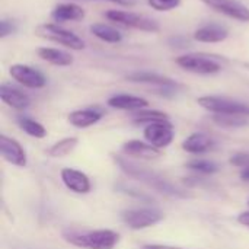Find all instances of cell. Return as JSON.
Wrapping results in <instances>:
<instances>
[{
  "label": "cell",
  "instance_id": "obj_29",
  "mask_svg": "<svg viewBox=\"0 0 249 249\" xmlns=\"http://www.w3.org/2000/svg\"><path fill=\"white\" fill-rule=\"evenodd\" d=\"M231 163L235 165V166H239V168H249V155L248 153H236L232 156L231 159Z\"/></svg>",
  "mask_w": 249,
  "mask_h": 249
},
{
  "label": "cell",
  "instance_id": "obj_35",
  "mask_svg": "<svg viewBox=\"0 0 249 249\" xmlns=\"http://www.w3.org/2000/svg\"><path fill=\"white\" fill-rule=\"evenodd\" d=\"M144 249H149V248H144Z\"/></svg>",
  "mask_w": 249,
  "mask_h": 249
},
{
  "label": "cell",
  "instance_id": "obj_33",
  "mask_svg": "<svg viewBox=\"0 0 249 249\" xmlns=\"http://www.w3.org/2000/svg\"><path fill=\"white\" fill-rule=\"evenodd\" d=\"M241 178H242L244 181H249V168H244V169H242Z\"/></svg>",
  "mask_w": 249,
  "mask_h": 249
},
{
  "label": "cell",
  "instance_id": "obj_3",
  "mask_svg": "<svg viewBox=\"0 0 249 249\" xmlns=\"http://www.w3.org/2000/svg\"><path fill=\"white\" fill-rule=\"evenodd\" d=\"M35 35L39 36V38H44V39H48V41H53V42H57V44H61L70 50H76V51H80L85 48V41L77 36L74 32L69 31V29H64L55 23H42L39 26L35 28Z\"/></svg>",
  "mask_w": 249,
  "mask_h": 249
},
{
  "label": "cell",
  "instance_id": "obj_32",
  "mask_svg": "<svg viewBox=\"0 0 249 249\" xmlns=\"http://www.w3.org/2000/svg\"><path fill=\"white\" fill-rule=\"evenodd\" d=\"M238 222L244 226H248L249 228V212H245V213H241L238 216Z\"/></svg>",
  "mask_w": 249,
  "mask_h": 249
},
{
  "label": "cell",
  "instance_id": "obj_7",
  "mask_svg": "<svg viewBox=\"0 0 249 249\" xmlns=\"http://www.w3.org/2000/svg\"><path fill=\"white\" fill-rule=\"evenodd\" d=\"M121 217L130 229L140 231L159 223L163 219V214L155 209H134L125 210Z\"/></svg>",
  "mask_w": 249,
  "mask_h": 249
},
{
  "label": "cell",
  "instance_id": "obj_21",
  "mask_svg": "<svg viewBox=\"0 0 249 249\" xmlns=\"http://www.w3.org/2000/svg\"><path fill=\"white\" fill-rule=\"evenodd\" d=\"M127 80L130 82H137V83H150V85H156L160 88H169V86H177V83L162 74L158 73H150V71H136L127 76Z\"/></svg>",
  "mask_w": 249,
  "mask_h": 249
},
{
  "label": "cell",
  "instance_id": "obj_19",
  "mask_svg": "<svg viewBox=\"0 0 249 249\" xmlns=\"http://www.w3.org/2000/svg\"><path fill=\"white\" fill-rule=\"evenodd\" d=\"M213 147V140L204 133H194L182 142V149L193 155H201Z\"/></svg>",
  "mask_w": 249,
  "mask_h": 249
},
{
  "label": "cell",
  "instance_id": "obj_4",
  "mask_svg": "<svg viewBox=\"0 0 249 249\" xmlns=\"http://www.w3.org/2000/svg\"><path fill=\"white\" fill-rule=\"evenodd\" d=\"M198 105L216 115H249V105L220 96H201Z\"/></svg>",
  "mask_w": 249,
  "mask_h": 249
},
{
  "label": "cell",
  "instance_id": "obj_23",
  "mask_svg": "<svg viewBox=\"0 0 249 249\" xmlns=\"http://www.w3.org/2000/svg\"><path fill=\"white\" fill-rule=\"evenodd\" d=\"M18 124L19 127L31 137H35V139H42L47 136V130L42 124H39L38 121L32 120V118H28V117H20L18 118Z\"/></svg>",
  "mask_w": 249,
  "mask_h": 249
},
{
  "label": "cell",
  "instance_id": "obj_5",
  "mask_svg": "<svg viewBox=\"0 0 249 249\" xmlns=\"http://www.w3.org/2000/svg\"><path fill=\"white\" fill-rule=\"evenodd\" d=\"M175 63L181 69L196 74H214L222 70V66L216 58L204 54H184L178 57Z\"/></svg>",
  "mask_w": 249,
  "mask_h": 249
},
{
  "label": "cell",
  "instance_id": "obj_25",
  "mask_svg": "<svg viewBox=\"0 0 249 249\" xmlns=\"http://www.w3.org/2000/svg\"><path fill=\"white\" fill-rule=\"evenodd\" d=\"M133 121L136 124H153V123H162V121H169L168 114L160 112V111H150V109H140L137 114H134Z\"/></svg>",
  "mask_w": 249,
  "mask_h": 249
},
{
  "label": "cell",
  "instance_id": "obj_22",
  "mask_svg": "<svg viewBox=\"0 0 249 249\" xmlns=\"http://www.w3.org/2000/svg\"><path fill=\"white\" fill-rule=\"evenodd\" d=\"M89 29H90V32H92L96 38H99V39H102V41H105V42L115 44V42H120V41L123 39L121 32H120L118 29L112 28L111 25L93 23V25H90Z\"/></svg>",
  "mask_w": 249,
  "mask_h": 249
},
{
  "label": "cell",
  "instance_id": "obj_2",
  "mask_svg": "<svg viewBox=\"0 0 249 249\" xmlns=\"http://www.w3.org/2000/svg\"><path fill=\"white\" fill-rule=\"evenodd\" d=\"M66 241L74 247L85 249H114L120 241V235L114 231H92L85 233H70Z\"/></svg>",
  "mask_w": 249,
  "mask_h": 249
},
{
  "label": "cell",
  "instance_id": "obj_14",
  "mask_svg": "<svg viewBox=\"0 0 249 249\" xmlns=\"http://www.w3.org/2000/svg\"><path fill=\"white\" fill-rule=\"evenodd\" d=\"M123 152L127 156H134L140 159H156L160 156V149L152 146L150 143H144L140 140H130L123 144Z\"/></svg>",
  "mask_w": 249,
  "mask_h": 249
},
{
  "label": "cell",
  "instance_id": "obj_8",
  "mask_svg": "<svg viewBox=\"0 0 249 249\" xmlns=\"http://www.w3.org/2000/svg\"><path fill=\"white\" fill-rule=\"evenodd\" d=\"M9 74L12 76V79H15L18 83L31 88V89H41L47 85V79L45 76L26 64H13L9 67Z\"/></svg>",
  "mask_w": 249,
  "mask_h": 249
},
{
  "label": "cell",
  "instance_id": "obj_31",
  "mask_svg": "<svg viewBox=\"0 0 249 249\" xmlns=\"http://www.w3.org/2000/svg\"><path fill=\"white\" fill-rule=\"evenodd\" d=\"M169 44L174 45V47H178V48H184V47L190 45V41L185 36H172L169 39Z\"/></svg>",
  "mask_w": 249,
  "mask_h": 249
},
{
  "label": "cell",
  "instance_id": "obj_27",
  "mask_svg": "<svg viewBox=\"0 0 249 249\" xmlns=\"http://www.w3.org/2000/svg\"><path fill=\"white\" fill-rule=\"evenodd\" d=\"M190 169H194L197 172L201 174H214L219 171V165L212 162V160H206V159H194L191 162H188L187 165Z\"/></svg>",
  "mask_w": 249,
  "mask_h": 249
},
{
  "label": "cell",
  "instance_id": "obj_28",
  "mask_svg": "<svg viewBox=\"0 0 249 249\" xmlns=\"http://www.w3.org/2000/svg\"><path fill=\"white\" fill-rule=\"evenodd\" d=\"M149 6L159 12H168L181 4V0H147Z\"/></svg>",
  "mask_w": 249,
  "mask_h": 249
},
{
  "label": "cell",
  "instance_id": "obj_9",
  "mask_svg": "<svg viewBox=\"0 0 249 249\" xmlns=\"http://www.w3.org/2000/svg\"><path fill=\"white\" fill-rule=\"evenodd\" d=\"M174 137H175V133L169 121L153 123L144 128V139L158 149L168 147L172 143Z\"/></svg>",
  "mask_w": 249,
  "mask_h": 249
},
{
  "label": "cell",
  "instance_id": "obj_34",
  "mask_svg": "<svg viewBox=\"0 0 249 249\" xmlns=\"http://www.w3.org/2000/svg\"><path fill=\"white\" fill-rule=\"evenodd\" d=\"M108 1H114V3H120V4H127L128 1H125V0H108Z\"/></svg>",
  "mask_w": 249,
  "mask_h": 249
},
{
  "label": "cell",
  "instance_id": "obj_24",
  "mask_svg": "<svg viewBox=\"0 0 249 249\" xmlns=\"http://www.w3.org/2000/svg\"><path fill=\"white\" fill-rule=\"evenodd\" d=\"M77 143H79V140L76 137L63 139V140L57 142L55 144H53L48 149V155L53 156V158H64V156H67L69 153H71L74 150Z\"/></svg>",
  "mask_w": 249,
  "mask_h": 249
},
{
  "label": "cell",
  "instance_id": "obj_16",
  "mask_svg": "<svg viewBox=\"0 0 249 249\" xmlns=\"http://www.w3.org/2000/svg\"><path fill=\"white\" fill-rule=\"evenodd\" d=\"M0 98L1 101L9 105L10 108H15V109H26L31 104V99L26 93L20 92L19 89L16 88H12V86H7V85H1L0 86Z\"/></svg>",
  "mask_w": 249,
  "mask_h": 249
},
{
  "label": "cell",
  "instance_id": "obj_18",
  "mask_svg": "<svg viewBox=\"0 0 249 249\" xmlns=\"http://www.w3.org/2000/svg\"><path fill=\"white\" fill-rule=\"evenodd\" d=\"M102 118V112L95 108L77 109L69 114V123L77 128H86L96 124Z\"/></svg>",
  "mask_w": 249,
  "mask_h": 249
},
{
  "label": "cell",
  "instance_id": "obj_30",
  "mask_svg": "<svg viewBox=\"0 0 249 249\" xmlns=\"http://www.w3.org/2000/svg\"><path fill=\"white\" fill-rule=\"evenodd\" d=\"M16 31V26L12 20H7V19H3L1 23H0V36L4 38L10 34H13Z\"/></svg>",
  "mask_w": 249,
  "mask_h": 249
},
{
  "label": "cell",
  "instance_id": "obj_6",
  "mask_svg": "<svg viewBox=\"0 0 249 249\" xmlns=\"http://www.w3.org/2000/svg\"><path fill=\"white\" fill-rule=\"evenodd\" d=\"M107 18L123 26L134 28L139 31H144V32H158L160 29L159 23L155 19L147 18L144 15H139V13H131V12H124V10H109L107 12Z\"/></svg>",
  "mask_w": 249,
  "mask_h": 249
},
{
  "label": "cell",
  "instance_id": "obj_1",
  "mask_svg": "<svg viewBox=\"0 0 249 249\" xmlns=\"http://www.w3.org/2000/svg\"><path fill=\"white\" fill-rule=\"evenodd\" d=\"M121 169L128 174L130 177L133 178H137L140 179L142 182H144L146 185L152 187L153 190L159 191V193H165V194H169V196H179V197H184L185 194L181 193L177 187H174L168 179H165L163 177H160L159 174L156 172H152V171H147V169H143L137 165H133L124 159H117Z\"/></svg>",
  "mask_w": 249,
  "mask_h": 249
},
{
  "label": "cell",
  "instance_id": "obj_36",
  "mask_svg": "<svg viewBox=\"0 0 249 249\" xmlns=\"http://www.w3.org/2000/svg\"><path fill=\"white\" fill-rule=\"evenodd\" d=\"M248 204H249V201H248Z\"/></svg>",
  "mask_w": 249,
  "mask_h": 249
},
{
  "label": "cell",
  "instance_id": "obj_20",
  "mask_svg": "<svg viewBox=\"0 0 249 249\" xmlns=\"http://www.w3.org/2000/svg\"><path fill=\"white\" fill-rule=\"evenodd\" d=\"M38 55L44 61H48L50 64H54V66L64 67V66L73 64V55L67 51L58 50V48H50V47L38 48Z\"/></svg>",
  "mask_w": 249,
  "mask_h": 249
},
{
  "label": "cell",
  "instance_id": "obj_15",
  "mask_svg": "<svg viewBox=\"0 0 249 249\" xmlns=\"http://www.w3.org/2000/svg\"><path fill=\"white\" fill-rule=\"evenodd\" d=\"M51 18L55 22L82 20L85 18V10L76 3H60L51 10Z\"/></svg>",
  "mask_w": 249,
  "mask_h": 249
},
{
  "label": "cell",
  "instance_id": "obj_13",
  "mask_svg": "<svg viewBox=\"0 0 249 249\" xmlns=\"http://www.w3.org/2000/svg\"><path fill=\"white\" fill-rule=\"evenodd\" d=\"M229 36V31L226 26L220 23H207L196 29L194 32V39L198 42H222Z\"/></svg>",
  "mask_w": 249,
  "mask_h": 249
},
{
  "label": "cell",
  "instance_id": "obj_10",
  "mask_svg": "<svg viewBox=\"0 0 249 249\" xmlns=\"http://www.w3.org/2000/svg\"><path fill=\"white\" fill-rule=\"evenodd\" d=\"M209 7L241 22H249V7L238 0H201Z\"/></svg>",
  "mask_w": 249,
  "mask_h": 249
},
{
  "label": "cell",
  "instance_id": "obj_26",
  "mask_svg": "<svg viewBox=\"0 0 249 249\" xmlns=\"http://www.w3.org/2000/svg\"><path fill=\"white\" fill-rule=\"evenodd\" d=\"M245 117L247 115H214L213 120L216 124L223 127H241L248 123Z\"/></svg>",
  "mask_w": 249,
  "mask_h": 249
},
{
  "label": "cell",
  "instance_id": "obj_12",
  "mask_svg": "<svg viewBox=\"0 0 249 249\" xmlns=\"http://www.w3.org/2000/svg\"><path fill=\"white\" fill-rule=\"evenodd\" d=\"M61 179L64 185L76 194H88L90 191V181L88 175L77 169L64 168L61 171Z\"/></svg>",
  "mask_w": 249,
  "mask_h": 249
},
{
  "label": "cell",
  "instance_id": "obj_17",
  "mask_svg": "<svg viewBox=\"0 0 249 249\" xmlns=\"http://www.w3.org/2000/svg\"><path fill=\"white\" fill-rule=\"evenodd\" d=\"M108 105L115 109H124V111H140L149 105V102L144 98L134 96V95H114L108 99Z\"/></svg>",
  "mask_w": 249,
  "mask_h": 249
},
{
  "label": "cell",
  "instance_id": "obj_11",
  "mask_svg": "<svg viewBox=\"0 0 249 249\" xmlns=\"http://www.w3.org/2000/svg\"><path fill=\"white\" fill-rule=\"evenodd\" d=\"M0 152L6 162L12 163L15 166H20V168H23L26 165V153L22 149V146L19 144V142H16L15 139H10V137L1 134Z\"/></svg>",
  "mask_w": 249,
  "mask_h": 249
}]
</instances>
